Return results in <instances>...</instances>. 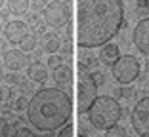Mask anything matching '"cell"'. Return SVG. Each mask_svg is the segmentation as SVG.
Instances as JSON below:
<instances>
[{
  "instance_id": "cell-1",
  "label": "cell",
  "mask_w": 149,
  "mask_h": 137,
  "mask_svg": "<svg viewBox=\"0 0 149 137\" xmlns=\"http://www.w3.org/2000/svg\"><path fill=\"white\" fill-rule=\"evenodd\" d=\"M123 25V0H77V44L80 48L107 44Z\"/></svg>"
},
{
  "instance_id": "cell-2",
  "label": "cell",
  "mask_w": 149,
  "mask_h": 137,
  "mask_svg": "<svg viewBox=\"0 0 149 137\" xmlns=\"http://www.w3.org/2000/svg\"><path fill=\"white\" fill-rule=\"evenodd\" d=\"M73 114V101L65 89L50 86L33 93L27 105V120L38 131L50 133L63 128Z\"/></svg>"
},
{
  "instance_id": "cell-3",
  "label": "cell",
  "mask_w": 149,
  "mask_h": 137,
  "mask_svg": "<svg viewBox=\"0 0 149 137\" xmlns=\"http://www.w3.org/2000/svg\"><path fill=\"white\" fill-rule=\"evenodd\" d=\"M123 116V107L111 95H97L88 109V120L100 131H107L113 128Z\"/></svg>"
},
{
  "instance_id": "cell-4",
  "label": "cell",
  "mask_w": 149,
  "mask_h": 137,
  "mask_svg": "<svg viewBox=\"0 0 149 137\" xmlns=\"http://www.w3.org/2000/svg\"><path fill=\"white\" fill-rule=\"evenodd\" d=\"M111 71H113V76L118 84L128 86L140 78V61L134 55H120L113 63Z\"/></svg>"
},
{
  "instance_id": "cell-5",
  "label": "cell",
  "mask_w": 149,
  "mask_h": 137,
  "mask_svg": "<svg viewBox=\"0 0 149 137\" xmlns=\"http://www.w3.org/2000/svg\"><path fill=\"white\" fill-rule=\"evenodd\" d=\"M97 97V86L94 82L92 74L86 71H80L79 82H77V105H79V112H88L90 105L94 99Z\"/></svg>"
},
{
  "instance_id": "cell-6",
  "label": "cell",
  "mask_w": 149,
  "mask_h": 137,
  "mask_svg": "<svg viewBox=\"0 0 149 137\" xmlns=\"http://www.w3.org/2000/svg\"><path fill=\"white\" fill-rule=\"evenodd\" d=\"M44 12V23L48 27H54V29H59V27L67 25L71 17V8L67 0H52L48 2V6L42 10Z\"/></svg>"
},
{
  "instance_id": "cell-7",
  "label": "cell",
  "mask_w": 149,
  "mask_h": 137,
  "mask_svg": "<svg viewBox=\"0 0 149 137\" xmlns=\"http://www.w3.org/2000/svg\"><path fill=\"white\" fill-rule=\"evenodd\" d=\"M130 122L140 137H149V95L141 97L130 112Z\"/></svg>"
},
{
  "instance_id": "cell-8",
  "label": "cell",
  "mask_w": 149,
  "mask_h": 137,
  "mask_svg": "<svg viewBox=\"0 0 149 137\" xmlns=\"http://www.w3.org/2000/svg\"><path fill=\"white\" fill-rule=\"evenodd\" d=\"M132 42L138 52L149 55V17H143L136 23L134 31H132Z\"/></svg>"
},
{
  "instance_id": "cell-9",
  "label": "cell",
  "mask_w": 149,
  "mask_h": 137,
  "mask_svg": "<svg viewBox=\"0 0 149 137\" xmlns=\"http://www.w3.org/2000/svg\"><path fill=\"white\" fill-rule=\"evenodd\" d=\"M29 34V25L21 19H13V21H6L4 25V36L10 44L17 46L21 44V40Z\"/></svg>"
},
{
  "instance_id": "cell-10",
  "label": "cell",
  "mask_w": 149,
  "mask_h": 137,
  "mask_svg": "<svg viewBox=\"0 0 149 137\" xmlns=\"http://www.w3.org/2000/svg\"><path fill=\"white\" fill-rule=\"evenodd\" d=\"M2 61L8 71H21L29 65V57L23 50H6L2 55Z\"/></svg>"
},
{
  "instance_id": "cell-11",
  "label": "cell",
  "mask_w": 149,
  "mask_h": 137,
  "mask_svg": "<svg viewBox=\"0 0 149 137\" xmlns=\"http://www.w3.org/2000/svg\"><path fill=\"white\" fill-rule=\"evenodd\" d=\"M52 78H54L57 88L67 89L71 86V82H73V71H71L69 65H59L57 69L52 71Z\"/></svg>"
},
{
  "instance_id": "cell-12",
  "label": "cell",
  "mask_w": 149,
  "mask_h": 137,
  "mask_svg": "<svg viewBox=\"0 0 149 137\" xmlns=\"http://www.w3.org/2000/svg\"><path fill=\"white\" fill-rule=\"evenodd\" d=\"M118 57H120V50H118L117 44H111V42H107V44L101 46L100 55H97L100 63H101V65H105V67H113V63L117 61Z\"/></svg>"
},
{
  "instance_id": "cell-13",
  "label": "cell",
  "mask_w": 149,
  "mask_h": 137,
  "mask_svg": "<svg viewBox=\"0 0 149 137\" xmlns=\"http://www.w3.org/2000/svg\"><path fill=\"white\" fill-rule=\"evenodd\" d=\"M61 40H59V34L56 31H46L42 34V42H40V48L46 53H57L61 50Z\"/></svg>"
},
{
  "instance_id": "cell-14",
  "label": "cell",
  "mask_w": 149,
  "mask_h": 137,
  "mask_svg": "<svg viewBox=\"0 0 149 137\" xmlns=\"http://www.w3.org/2000/svg\"><path fill=\"white\" fill-rule=\"evenodd\" d=\"M27 76L31 82H36V84H44L46 80L50 78V72H48V67H44L40 61H33L27 69Z\"/></svg>"
},
{
  "instance_id": "cell-15",
  "label": "cell",
  "mask_w": 149,
  "mask_h": 137,
  "mask_svg": "<svg viewBox=\"0 0 149 137\" xmlns=\"http://www.w3.org/2000/svg\"><path fill=\"white\" fill-rule=\"evenodd\" d=\"M79 59H80V69L82 71H92V69H96L97 67V57L96 55H92V50H88V48H80V53H79Z\"/></svg>"
},
{
  "instance_id": "cell-16",
  "label": "cell",
  "mask_w": 149,
  "mask_h": 137,
  "mask_svg": "<svg viewBox=\"0 0 149 137\" xmlns=\"http://www.w3.org/2000/svg\"><path fill=\"white\" fill-rule=\"evenodd\" d=\"M25 23L29 25V29H36L40 36L44 34V31H48V29H46V25H44V19H42V15H38L36 12L27 13V15H25Z\"/></svg>"
},
{
  "instance_id": "cell-17",
  "label": "cell",
  "mask_w": 149,
  "mask_h": 137,
  "mask_svg": "<svg viewBox=\"0 0 149 137\" xmlns=\"http://www.w3.org/2000/svg\"><path fill=\"white\" fill-rule=\"evenodd\" d=\"M8 4V12L13 15H23L29 10V0H6Z\"/></svg>"
},
{
  "instance_id": "cell-18",
  "label": "cell",
  "mask_w": 149,
  "mask_h": 137,
  "mask_svg": "<svg viewBox=\"0 0 149 137\" xmlns=\"http://www.w3.org/2000/svg\"><path fill=\"white\" fill-rule=\"evenodd\" d=\"M21 50L25 53H31V52H35L36 50V46H38V38H36V34H27L25 38L21 40Z\"/></svg>"
},
{
  "instance_id": "cell-19",
  "label": "cell",
  "mask_w": 149,
  "mask_h": 137,
  "mask_svg": "<svg viewBox=\"0 0 149 137\" xmlns=\"http://www.w3.org/2000/svg\"><path fill=\"white\" fill-rule=\"evenodd\" d=\"M4 80L8 82L10 86H17V84H21V82H23L25 78H23V76L19 74L17 71H10L8 74H4Z\"/></svg>"
},
{
  "instance_id": "cell-20",
  "label": "cell",
  "mask_w": 149,
  "mask_h": 137,
  "mask_svg": "<svg viewBox=\"0 0 149 137\" xmlns=\"http://www.w3.org/2000/svg\"><path fill=\"white\" fill-rule=\"evenodd\" d=\"M27 105H29L27 97H23V95H21V97H15V99H13L12 109H13L15 112H21V111H25V109H27Z\"/></svg>"
},
{
  "instance_id": "cell-21",
  "label": "cell",
  "mask_w": 149,
  "mask_h": 137,
  "mask_svg": "<svg viewBox=\"0 0 149 137\" xmlns=\"http://www.w3.org/2000/svg\"><path fill=\"white\" fill-rule=\"evenodd\" d=\"M105 133H107V137H126V129H124L123 126H118V124H115L113 128H109Z\"/></svg>"
},
{
  "instance_id": "cell-22",
  "label": "cell",
  "mask_w": 149,
  "mask_h": 137,
  "mask_svg": "<svg viewBox=\"0 0 149 137\" xmlns=\"http://www.w3.org/2000/svg\"><path fill=\"white\" fill-rule=\"evenodd\" d=\"M59 65H63V57L61 55H57V53H50V57H48V69H57Z\"/></svg>"
},
{
  "instance_id": "cell-23",
  "label": "cell",
  "mask_w": 149,
  "mask_h": 137,
  "mask_svg": "<svg viewBox=\"0 0 149 137\" xmlns=\"http://www.w3.org/2000/svg\"><path fill=\"white\" fill-rule=\"evenodd\" d=\"M117 97L130 99V97H134V89L128 88V86H123V88H118V89H117Z\"/></svg>"
},
{
  "instance_id": "cell-24",
  "label": "cell",
  "mask_w": 149,
  "mask_h": 137,
  "mask_svg": "<svg viewBox=\"0 0 149 137\" xmlns=\"http://www.w3.org/2000/svg\"><path fill=\"white\" fill-rule=\"evenodd\" d=\"M136 12L141 15H147L149 13V0H138L136 2Z\"/></svg>"
},
{
  "instance_id": "cell-25",
  "label": "cell",
  "mask_w": 149,
  "mask_h": 137,
  "mask_svg": "<svg viewBox=\"0 0 149 137\" xmlns=\"http://www.w3.org/2000/svg\"><path fill=\"white\" fill-rule=\"evenodd\" d=\"M0 137H10V124L4 116H0Z\"/></svg>"
},
{
  "instance_id": "cell-26",
  "label": "cell",
  "mask_w": 149,
  "mask_h": 137,
  "mask_svg": "<svg viewBox=\"0 0 149 137\" xmlns=\"http://www.w3.org/2000/svg\"><path fill=\"white\" fill-rule=\"evenodd\" d=\"M73 131H74L73 126H71L69 122H67V124L63 126V128H59V133H57L56 137H73Z\"/></svg>"
},
{
  "instance_id": "cell-27",
  "label": "cell",
  "mask_w": 149,
  "mask_h": 137,
  "mask_svg": "<svg viewBox=\"0 0 149 137\" xmlns=\"http://www.w3.org/2000/svg\"><path fill=\"white\" fill-rule=\"evenodd\" d=\"M29 6H31L33 10H44L46 6H48V0H29Z\"/></svg>"
},
{
  "instance_id": "cell-28",
  "label": "cell",
  "mask_w": 149,
  "mask_h": 137,
  "mask_svg": "<svg viewBox=\"0 0 149 137\" xmlns=\"http://www.w3.org/2000/svg\"><path fill=\"white\" fill-rule=\"evenodd\" d=\"M15 137H36V135H35V133H33L29 128L21 126V128H17V131H15Z\"/></svg>"
},
{
  "instance_id": "cell-29",
  "label": "cell",
  "mask_w": 149,
  "mask_h": 137,
  "mask_svg": "<svg viewBox=\"0 0 149 137\" xmlns=\"http://www.w3.org/2000/svg\"><path fill=\"white\" fill-rule=\"evenodd\" d=\"M92 78H94V82H96V86H103L105 84V74H103L101 71L92 72Z\"/></svg>"
},
{
  "instance_id": "cell-30",
  "label": "cell",
  "mask_w": 149,
  "mask_h": 137,
  "mask_svg": "<svg viewBox=\"0 0 149 137\" xmlns=\"http://www.w3.org/2000/svg\"><path fill=\"white\" fill-rule=\"evenodd\" d=\"M6 97H8V103H13V99H15V89L8 88L6 89Z\"/></svg>"
},
{
  "instance_id": "cell-31",
  "label": "cell",
  "mask_w": 149,
  "mask_h": 137,
  "mask_svg": "<svg viewBox=\"0 0 149 137\" xmlns=\"http://www.w3.org/2000/svg\"><path fill=\"white\" fill-rule=\"evenodd\" d=\"M2 101H4V89L0 88V105H2Z\"/></svg>"
},
{
  "instance_id": "cell-32",
  "label": "cell",
  "mask_w": 149,
  "mask_h": 137,
  "mask_svg": "<svg viewBox=\"0 0 149 137\" xmlns=\"http://www.w3.org/2000/svg\"><path fill=\"white\" fill-rule=\"evenodd\" d=\"M4 80V72H2V69H0V82Z\"/></svg>"
},
{
  "instance_id": "cell-33",
  "label": "cell",
  "mask_w": 149,
  "mask_h": 137,
  "mask_svg": "<svg viewBox=\"0 0 149 137\" xmlns=\"http://www.w3.org/2000/svg\"><path fill=\"white\" fill-rule=\"evenodd\" d=\"M4 4H6V0H0V10L4 8Z\"/></svg>"
},
{
  "instance_id": "cell-34",
  "label": "cell",
  "mask_w": 149,
  "mask_h": 137,
  "mask_svg": "<svg viewBox=\"0 0 149 137\" xmlns=\"http://www.w3.org/2000/svg\"><path fill=\"white\" fill-rule=\"evenodd\" d=\"M80 137H88V135H84V133H82V135H80Z\"/></svg>"
},
{
  "instance_id": "cell-35",
  "label": "cell",
  "mask_w": 149,
  "mask_h": 137,
  "mask_svg": "<svg viewBox=\"0 0 149 137\" xmlns=\"http://www.w3.org/2000/svg\"><path fill=\"white\" fill-rule=\"evenodd\" d=\"M0 55H2V53H0Z\"/></svg>"
},
{
  "instance_id": "cell-36",
  "label": "cell",
  "mask_w": 149,
  "mask_h": 137,
  "mask_svg": "<svg viewBox=\"0 0 149 137\" xmlns=\"http://www.w3.org/2000/svg\"><path fill=\"white\" fill-rule=\"evenodd\" d=\"M0 21H2V19H0Z\"/></svg>"
}]
</instances>
